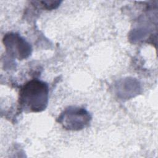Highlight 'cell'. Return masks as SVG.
I'll return each mask as SVG.
<instances>
[{"mask_svg":"<svg viewBox=\"0 0 158 158\" xmlns=\"http://www.w3.org/2000/svg\"><path fill=\"white\" fill-rule=\"evenodd\" d=\"M49 87L43 81L33 79L20 89L19 102L26 112H39L46 108L48 104Z\"/></svg>","mask_w":158,"mask_h":158,"instance_id":"1","label":"cell"},{"mask_svg":"<svg viewBox=\"0 0 158 158\" xmlns=\"http://www.w3.org/2000/svg\"><path fill=\"white\" fill-rule=\"evenodd\" d=\"M91 120L90 114L85 109L78 107H69L65 109L57 120L64 128L72 131L85 128Z\"/></svg>","mask_w":158,"mask_h":158,"instance_id":"2","label":"cell"},{"mask_svg":"<svg viewBox=\"0 0 158 158\" xmlns=\"http://www.w3.org/2000/svg\"><path fill=\"white\" fill-rule=\"evenodd\" d=\"M3 43L8 52L19 60L26 59L31 54L30 44L18 34H6L3 38Z\"/></svg>","mask_w":158,"mask_h":158,"instance_id":"3","label":"cell"},{"mask_svg":"<svg viewBox=\"0 0 158 158\" xmlns=\"http://www.w3.org/2000/svg\"><path fill=\"white\" fill-rule=\"evenodd\" d=\"M39 2L40 4H41V6H42L43 8L50 10V9H53L57 7L60 2H59V1H41Z\"/></svg>","mask_w":158,"mask_h":158,"instance_id":"4","label":"cell"}]
</instances>
